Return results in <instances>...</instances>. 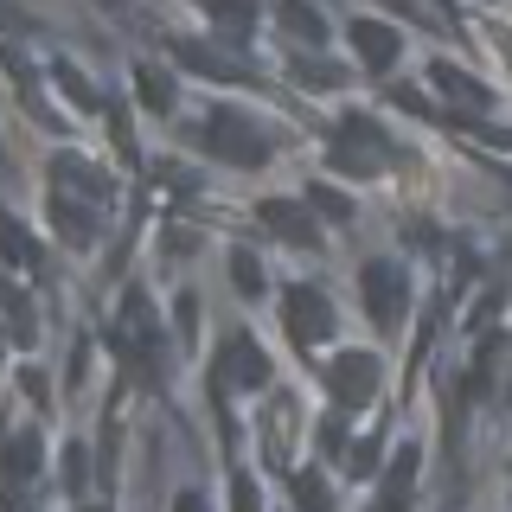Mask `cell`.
<instances>
[{"instance_id":"cell-1","label":"cell","mask_w":512,"mask_h":512,"mask_svg":"<svg viewBox=\"0 0 512 512\" xmlns=\"http://www.w3.org/2000/svg\"><path fill=\"white\" fill-rule=\"evenodd\" d=\"M109 205H116V180L103 173V160H90L77 148L52 154V167H45V218H52V231L64 244L90 250L103 237Z\"/></svg>"},{"instance_id":"cell-2","label":"cell","mask_w":512,"mask_h":512,"mask_svg":"<svg viewBox=\"0 0 512 512\" xmlns=\"http://www.w3.org/2000/svg\"><path fill=\"white\" fill-rule=\"evenodd\" d=\"M192 148L205 160H224V167H269L276 160V135L237 103H212L205 122L192 128Z\"/></svg>"},{"instance_id":"cell-3","label":"cell","mask_w":512,"mask_h":512,"mask_svg":"<svg viewBox=\"0 0 512 512\" xmlns=\"http://www.w3.org/2000/svg\"><path fill=\"white\" fill-rule=\"evenodd\" d=\"M391 160H397V141L384 135V122L365 116V109L340 116V128L327 135V167L346 173V180H378V173H391Z\"/></svg>"},{"instance_id":"cell-4","label":"cell","mask_w":512,"mask_h":512,"mask_svg":"<svg viewBox=\"0 0 512 512\" xmlns=\"http://www.w3.org/2000/svg\"><path fill=\"white\" fill-rule=\"evenodd\" d=\"M320 384H327V404L340 410V416H359L384 391V359H378V352H365V346H346V352H333V359H327Z\"/></svg>"},{"instance_id":"cell-5","label":"cell","mask_w":512,"mask_h":512,"mask_svg":"<svg viewBox=\"0 0 512 512\" xmlns=\"http://www.w3.org/2000/svg\"><path fill=\"white\" fill-rule=\"evenodd\" d=\"M282 333H288V346H295V352L327 346L333 333H340V308L327 301V288L288 282V288H282Z\"/></svg>"},{"instance_id":"cell-6","label":"cell","mask_w":512,"mask_h":512,"mask_svg":"<svg viewBox=\"0 0 512 512\" xmlns=\"http://www.w3.org/2000/svg\"><path fill=\"white\" fill-rule=\"evenodd\" d=\"M276 378V365H269V352L256 346V333H224L218 340V359H212V384H218V397H256L263 384Z\"/></svg>"},{"instance_id":"cell-7","label":"cell","mask_w":512,"mask_h":512,"mask_svg":"<svg viewBox=\"0 0 512 512\" xmlns=\"http://www.w3.org/2000/svg\"><path fill=\"white\" fill-rule=\"evenodd\" d=\"M359 301H365V314H372V327L391 333L410 308V269L397 263V256H372V263L359 269Z\"/></svg>"},{"instance_id":"cell-8","label":"cell","mask_w":512,"mask_h":512,"mask_svg":"<svg viewBox=\"0 0 512 512\" xmlns=\"http://www.w3.org/2000/svg\"><path fill=\"white\" fill-rule=\"evenodd\" d=\"M346 45L359 58V71H372V77H391L397 58H404V32H397V20H384V13H352Z\"/></svg>"},{"instance_id":"cell-9","label":"cell","mask_w":512,"mask_h":512,"mask_svg":"<svg viewBox=\"0 0 512 512\" xmlns=\"http://www.w3.org/2000/svg\"><path fill=\"white\" fill-rule=\"evenodd\" d=\"M256 224H263L269 237H282V244H295V250L320 244V218H314L308 199H263L256 205Z\"/></svg>"},{"instance_id":"cell-10","label":"cell","mask_w":512,"mask_h":512,"mask_svg":"<svg viewBox=\"0 0 512 512\" xmlns=\"http://www.w3.org/2000/svg\"><path fill=\"white\" fill-rule=\"evenodd\" d=\"M199 7V20H205V32H218L224 45H250L256 39V26H263V0H192Z\"/></svg>"},{"instance_id":"cell-11","label":"cell","mask_w":512,"mask_h":512,"mask_svg":"<svg viewBox=\"0 0 512 512\" xmlns=\"http://www.w3.org/2000/svg\"><path fill=\"white\" fill-rule=\"evenodd\" d=\"M128 84H135V103L148 109V116L167 122L173 109H180V64H154V58H135V71H128Z\"/></svg>"},{"instance_id":"cell-12","label":"cell","mask_w":512,"mask_h":512,"mask_svg":"<svg viewBox=\"0 0 512 512\" xmlns=\"http://www.w3.org/2000/svg\"><path fill=\"white\" fill-rule=\"evenodd\" d=\"M276 26L295 52H327V39H333L327 13H320L314 0H276Z\"/></svg>"},{"instance_id":"cell-13","label":"cell","mask_w":512,"mask_h":512,"mask_svg":"<svg viewBox=\"0 0 512 512\" xmlns=\"http://www.w3.org/2000/svg\"><path fill=\"white\" fill-rule=\"evenodd\" d=\"M167 52H173V64H180V71H192V77H212V84H250L244 64L218 58L224 45H205V39H167Z\"/></svg>"},{"instance_id":"cell-14","label":"cell","mask_w":512,"mask_h":512,"mask_svg":"<svg viewBox=\"0 0 512 512\" xmlns=\"http://www.w3.org/2000/svg\"><path fill=\"white\" fill-rule=\"evenodd\" d=\"M429 84H436V90H442L455 109H468V116H487V109L500 103V90H493V84H480V77H468L461 64H448V58L429 64Z\"/></svg>"},{"instance_id":"cell-15","label":"cell","mask_w":512,"mask_h":512,"mask_svg":"<svg viewBox=\"0 0 512 512\" xmlns=\"http://www.w3.org/2000/svg\"><path fill=\"white\" fill-rule=\"evenodd\" d=\"M416 461H423V455H416V448H397V455L384 461V474H378V500H372V512H404V500H410V493H416V474H423V468H416Z\"/></svg>"},{"instance_id":"cell-16","label":"cell","mask_w":512,"mask_h":512,"mask_svg":"<svg viewBox=\"0 0 512 512\" xmlns=\"http://www.w3.org/2000/svg\"><path fill=\"white\" fill-rule=\"evenodd\" d=\"M39 455H45V436H39L32 423H20V429L7 436V480H13V493H20L26 480L39 474Z\"/></svg>"},{"instance_id":"cell-17","label":"cell","mask_w":512,"mask_h":512,"mask_svg":"<svg viewBox=\"0 0 512 512\" xmlns=\"http://www.w3.org/2000/svg\"><path fill=\"white\" fill-rule=\"evenodd\" d=\"M288 493H295V512H333V480L320 474L314 461H308L295 480H288Z\"/></svg>"},{"instance_id":"cell-18","label":"cell","mask_w":512,"mask_h":512,"mask_svg":"<svg viewBox=\"0 0 512 512\" xmlns=\"http://www.w3.org/2000/svg\"><path fill=\"white\" fill-rule=\"evenodd\" d=\"M231 288H237L244 301H256V295L269 288V269L256 263V250H231Z\"/></svg>"},{"instance_id":"cell-19","label":"cell","mask_w":512,"mask_h":512,"mask_svg":"<svg viewBox=\"0 0 512 512\" xmlns=\"http://www.w3.org/2000/svg\"><path fill=\"white\" fill-rule=\"evenodd\" d=\"M308 205H314V218H320V224H346V218H352V199H346L340 186H327V180H314V186H308Z\"/></svg>"},{"instance_id":"cell-20","label":"cell","mask_w":512,"mask_h":512,"mask_svg":"<svg viewBox=\"0 0 512 512\" xmlns=\"http://www.w3.org/2000/svg\"><path fill=\"white\" fill-rule=\"evenodd\" d=\"M7 327H13V346L26 352V346H32V295H26L20 282L7 288Z\"/></svg>"},{"instance_id":"cell-21","label":"cell","mask_w":512,"mask_h":512,"mask_svg":"<svg viewBox=\"0 0 512 512\" xmlns=\"http://www.w3.org/2000/svg\"><path fill=\"white\" fill-rule=\"evenodd\" d=\"M288 77H295V84H314V90H333V84H340V71H333V64H320V52H295Z\"/></svg>"},{"instance_id":"cell-22","label":"cell","mask_w":512,"mask_h":512,"mask_svg":"<svg viewBox=\"0 0 512 512\" xmlns=\"http://www.w3.org/2000/svg\"><path fill=\"white\" fill-rule=\"evenodd\" d=\"M58 480H64V493H84V487H90V455H84L77 442L64 448V474H58Z\"/></svg>"},{"instance_id":"cell-23","label":"cell","mask_w":512,"mask_h":512,"mask_svg":"<svg viewBox=\"0 0 512 512\" xmlns=\"http://www.w3.org/2000/svg\"><path fill=\"white\" fill-rule=\"evenodd\" d=\"M7 250H13V256H7V263H13V276H26V269H32V231H26L20 218L7 224Z\"/></svg>"},{"instance_id":"cell-24","label":"cell","mask_w":512,"mask_h":512,"mask_svg":"<svg viewBox=\"0 0 512 512\" xmlns=\"http://www.w3.org/2000/svg\"><path fill=\"white\" fill-rule=\"evenodd\" d=\"M231 512H263V493L250 474H231Z\"/></svg>"},{"instance_id":"cell-25","label":"cell","mask_w":512,"mask_h":512,"mask_svg":"<svg viewBox=\"0 0 512 512\" xmlns=\"http://www.w3.org/2000/svg\"><path fill=\"white\" fill-rule=\"evenodd\" d=\"M173 512H212V506H205L199 487H186V493H173Z\"/></svg>"},{"instance_id":"cell-26","label":"cell","mask_w":512,"mask_h":512,"mask_svg":"<svg viewBox=\"0 0 512 512\" xmlns=\"http://www.w3.org/2000/svg\"><path fill=\"white\" fill-rule=\"evenodd\" d=\"M77 512H109V506H77Z\"/></svg>"},{"instance_id":"cell-27","label":"cell","mask_w":512,"mask_h":512,"mask_svg":"<svg viewBox=\"0 0 512 512\" xmlns=\"http://www.w3.org/2000/svg\"><path fill=\"white\" fill-rule=\"evenodd\" d=\"M103 7H122V0H103Z\"/></svg>"}]
</instances>
